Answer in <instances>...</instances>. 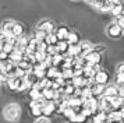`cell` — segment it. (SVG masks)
<instances>
[{
  "instance_id": "cell-10",
  "label": "cell",
  "mask_w": 124,
  "mask_h": 123,
  "mask_svg": "<svg viewBox=\"0 0 124 123\" xmlns=\"http://www.w3.org/2000/svg\"><path fill=\"white\" fill-rule=\"evenodd\" d=\"M121 119H123V115H121V112L118 109H114V111L107 113V120L109 122H120Z\"/></svg>"
},
{
  "instance_id": "cell-19",
  "label": "cell",
  "mask_w": 124,
  "mask_h": 123,
  "mask_svg": "<svg viewBox=\"0 0 124 123\" xmlns=\"http://www.w3.org/2000/svg\"><path fill=\"white\" fill-rule=\"evenodd\" d=\"M23 34H24L23 27H21L20 24H14V27H13V31H11V36H14V38H20Z\"/></svg>"
},
{
  "instance_id": "cell-28",
  "label": "cell",
  "mask_w": 124,
  "mask_h": 123,
  "mask_svg": "<svg viewBox=\"0 0 124 123\" xmlns=\"http://www.w3.org/2000/svg\"><path fill=\"white\" fill-rule=\"evenodd\" d=\"M117 95L121 98V99L124 101V85H121L120 88H118V91H117Z\"/></svg>"
},
{
  "instance_id": "cell-20",
  "label": "cell",
  "mask_w": 124,
  "mask_h": 123,
  "mask_svg": "<svg viewBox=\"0 0 124 123\" xmlns=\"http://www.w3.org/2000/svg\"><path fill=\"white\" fill-rule=\"evenodd\" d=\"M45 42L47 45H53V46H56L57 45V42H59V39H57V36H56V34H53V32H50L47 36L45 38Z\"/></svg>"
},
{
  "instance_id": "cell-23",
  "label": "cell",
  "mask_w": 124,
  "mask_h": 123,
  "mask_svg": "<svg viewBox=\"0 0 124 123\" xmlns=\"http://www.w3.org/2000/svg\"><path fill=\"white\" fill-rule=\"evenodd\" d=\"M67 42L70 45H78L79 44V39H78V35L74 32H70V36H68Z\"/></svg>"
},
{
  "instance_id": "cell-31",
  "label": "cell",
  "mask_w": 124,
  "mask_h": 123,
  "mask_svg": "<svg viewBox=\"0 0 124 123\" xmlns=\"http://www.w3.org/2000/svg\"><path fill=\"white\" fill-rule=\"evenodd\" d=\"M1 71H3V70H1V66H0V73H1Z\"/></svg>"
},
{
  "instance_id": "cell-16",
  "label": "cell",
  "mask_w": 124,
  "mask_h": 123,
  "mask_svg": "<svg viewBox=\"0 0 124 123\" xmlns=\"http://www.w3.org/2000/svg\"><path fill=\"white\" fill-rule=\"evenodd\" d=\"M99 106L102 108V111H109V109H113L112 108V102H110V98H107V97H102V99L101 102H99Z\"/></svg>"
},
{
  "instance_id": "cell-5",
  "label": "cell",
  "mask_w": 124,
  "mask_h": 123,
  "mask_svg": "<svg viewBox=\"0 0 124 123\" xmlns=\"http://www.w3.org/2000/svg\"><path fill=\"white\" fill-rule=\"evenodd\" d=\"M107 80H109L107 73L101 71V70H98V71L93 74V77H92V81H95V83H98V84H102V85H105V84L107 83Z\"/></svg>"
},
{
  "instance_id": "cell-13",
  "label": "cell",
  "mask_w": 124,
  "mask_h": 123,
  "mask_svg": "<svg viewBox=\"0 0 124 123\" xmlns=\"http://www.w3.org/2000/svg\"><path fill=\"white\" fill-rule=\"evenodd\" d=\"M17 67L24 73V74H27L28 71H31V70H32V64H31V63H28L25 59H23L21 62H18V63H17Z\"/></svg>"
},
{
  "instance_id": "cell-8",
  "label": "cell",
  "mask_w": 124,
  "mask_h": 123,
  "mask_svg": "<svg viewBox=\"0 0 124 123\" xmlns=\"http://www.w3.org/2000/svg\"><path fill=\"white\" fill-rule=\"evenodd\" d=\"M117 91H118L117 87H116L114 84H110V85H106V87H105L103 95L107 97V98H113V97H116V95H117Z\"/></svg>"
},
{
  "instance_id": "cell-4",
  "label": "cell",
  "mask_w": 124,
  "mask_h": 123,
  "mask_svg": "<svg viewBox=\"0 0 124 123\" xmlns=\"http://www.w3.org/2000/svg\"><path fill=\"white\" fill-rule=\"evenodd\" d=\"M86 62L89 63V64H99V62H101V53L99 52H95V50L92 49L89 53H86L84 56Z\"/></svg>"
},
{
  "instance_id": "cell-7",
  "label": "cell",
  "mask_w": 124,
  "mask_h": 123,
  "mask_svg": "<svg viewBox=\"0 0 124 123\" xmlns=\"http://www.w3.org/2000/svg\"><path fill=\"white\" fill-rule=\"evenodd\" d=\"M38 29H43L46 32H53L54 29V24L50 21V20H43L38 24Z\"/></svg>"
},
{
  "instance_id": "cell-12",
  "label": "cell",
  "mask_w": 124,
  "mask_h": 123,
  "mask_svg": "<svg viewBox=\"0 0 124 123\" xmlns=\"http://www.w3.org/2000/svg\"><path fill=\"white\" fill-rule=\"evenodd\" d=\"M113 3L110 1V0H99V3H98V6H96V9L101 11H110V9H112Z\"/></svg>"
},
{
  "instance_id": "cell-22",
  "label": "cell",
  "mask_w": 124,
  "mask_h": 123,
  "mask_svg": "<svg viewBox=\"0 0 124 123\" xmlns=\"http://www.w3.org/2000/svg\"><path fill=\"white\" fill-rule=\"evenodd\" d=\"M50 32H46V31H43V29H38L36 31V34H35V39L38 41V42H40V41H45V38L49 35Z\"/></svg>"
},
{
  "instance_id": "cell-32",
  "label": "cell",
  "mask_w": 124,
  "mask_h": 123,
  "mask_svg": "<svg viewBox=\"0 0 124 123\" xmlns=\"http://www.w3.org/2000/svg\"><path fill=\"white\" fill-rule=\"evenodd\" d=\"M0 50H1V44H0Z\"/></svg>"
},
{
  "instance_id": "cell-27",
  "label": "cell",
  "mask_w": 124,
  "mask_h": 123,
  "mask_svg": "<svg viewBox=\"0 0 124 123\" xmlns=\"http://www.w3.org/2000/svg\"><path fill=\"white\" fill-rule=\"evenodd\" d=\"M35 123H50V120H49L46 116H39V119H38Z\"/></svg>"
},
{
  "instance_id": "cell-14",
  "label": "cell",
  "mask_w": 124,
  "mask_h": 123,
  "mask_svg": "<svg viewBox=\"0 0 124 123\" xmlns=\"http://www.w3.org/2000/svg\"><path fill=\"white\" fill-rule=\"evenodd\" d=\"M16 22L11 21V20H7L1 24V32L7 34V35H11V31H13V27H14Z\"/></svg>"
},
{
  "instance_id": "cell-6",
  "label": "cell",
  "mask_w": 124,
  "mask_h": 123,
  "mask_svg": "<svg viewBox=\"0 0 124 123\" xmlns=\"http://www.w3.org/2000/svg\"><path fill=\"white\" fill-rule=\"evenodd\" d=\"M78 48H79V57H84L86 53H89L91 50H92V45H91V42H88V41H84V42H79L78 44Z\"/></svg>"
},
{
  "instance_id": "cell-11",
  "label": "cell",
  "mask_w": 124,
  "mask_h": 123,
  "mask_svg": "<svg viewBox=\"0 0 124 123\" xmlns=\"http://www.w3.org/2000/svg\"><path fill=\"white\" fill-rule=\"evenodd\" d=\"M68 48H70V44H68L67 41H59L57 45H56V49H57V53H59V55L67 53Z\"/></svg>"
},
{
  "instance_id": "cell-2",
  "label": "cell",
  "mask_w": 124,
  "mask_h": 123,
  "mask_svg": "<svg viewBox=\"0 0 124 123\" xmlns=\"http://www.w3.org/2000/svg\"><path fill=\"white\" fill-rule=\"evenodd\" d=\"M4 117H6L7 120H10V122H14V120H17L18 117H20V113H21V109H20V105L17 104H10V105H7L4 108Z\"/></svg>"
},
{
  "instance_id": "cell-26",
  "label": "cell",
  "mask_w": 124,
  "mask_h": 123,
  "mask_svg": "<svg viewBox=\"0 0 124 123\" xmlns=\"http://www.w3.org/2000/svg\"><path fill=\"white\" fill-rule=\"evenodd\" d=\"M116 24H117L120 28H123V29H124V14H121V16H117Z\"/></svg>"
},
{
  "instance_id": "cell-17",
  "label": "cell",
  "mask_w": 124,
  "mask_h": 123,
  "mask_svg": "<svg viewBox=\"0 0 124 123\" xmlns=\"http://www.w3.org/2000/svg\"><path fill=\"white\" fill-rule=\"evenodd\" d=\"M110 11H112L114 16H121V14H124V4L123 3H117V4H113L112 9H110Z\"/></svg>"
},
{
  "instance_id": "cell-33",
  "label": "cell",
  "mask_w": 124,
  "mask_h": 123,
  "mask_svg": "<svg viewBox=\"0 0 124 123\" xmlns=\"http://www.w3.org/2000/svg\"><path fill=\"white\" fill-rule=\"evenodd\" d=\"M121 3H123V4H124V0H121Z\"/></svg>"
},
{
  "instance_id": "cell-21",
  "label": "cell",
  "mask_w": 124,
  "mask_h": 123,
  "mask_svg": "<svg viewBox=\"0 0 124 123\" xmlns=\"http://www.w3.org/2000/svg\"><path fill=\"white\" fill-rule=\"evenodd\" d=\"M93 123H107V115H106V112L103 111L102 113L96 115V116L93 117Z\"/></svg>"
},
{
  "instance_id": "cell-25",
  "label": "cell",
  "mask_w": 124,
  "mask_h": 123,
  "mask_svg": "<svg viewBox=\"0 0 124 123\" xmlns=\"http://www.w3.org/2000/svg\"><path fill=\"white\" fill-rule=\"evenodd\" d=\"M116 84H118V85H124V73H117Z\"/></svg>"
},
{
  "instance_id": "cell-1",
  "label": "cell",
  "mask_w": 124,
  "mask_h": 123,
  "mask_svg": "<svg viewBox=\"0 0 124 123\" xmlns=\"http://www.w3.org/2000/svg\"><path fill=\"white\" fill-rule=\"evenodd\" d=\"M7 84H8V88L13 89V91H21V89H25L28 87L27 81H25V77H20V76L7 78Z\"/></svg>"
},
{
  "instance_id": "cell-24",
  "label": "cell",
  "mask_w": 124,
  "mask_h": 123,
  "mask_svg": "<svg viewBox=\"0 0 124 123\" xmlns=\"http://www.w3.org/2000/svg\"><path fill=\"white\" fill-rule=\"evenodd\" d=\"M10 36H11V35H7V34H4V32L0 31V44H1V46L10 41Z\"/></svg>"
},
{
  "instance_id": "cell-3",
  "label": "cell",
  "mask_w": 124,
  "mask_h": 123,
  "mask_svg": "<svg viewBox=\"0 0 124 123\" xmlns=\"http://www.w3.org/2000/svg\"><path fill=\"white\" fill-rule=\"evenodd\" d=\"M121 32H123V28H120L116 22H113L107 27V35L110 38H118L121 35Z\"/></svg>"
},
{
  "instance_id": "cell-18",
  "label": "cell",
  "mask_w": 124,
  "mask_h": 123,
  "mask_svg": "<svg viewBox=\"0 0 124 123\" xmlns=\"http://www.w3.org/2000/svg\"><path fill=\"white\" fill-rule=\"evenodd\" d=\"M110 102H112V108H113V109H120V108L124 105V101L121 99L118 95H116V97L110 98Z\"/></svg>"
},
{
  "instance_id": "cell-15",
  "label": "cell",
  "mask_w": 124,
  "mask_h": 123,
  "mask_svg": "<svg viewBox=\"0 0 124 123\" xmlns=\"http://www.w3.org/2000/svg\"><path fill=\"white\" fill-rule=\"evenodd\" d=\"M54 106H56V104H54V102H52V101H46V102H45V106H43V109H42L43 116L50 115L52 112L54 111Z\"/></svg>"
},
{
  "instance_id": "cell-29",
  "label": "cell",
  "mask_w": 124,
  "mask_h": 123,
  "mask_svg": "<svg viewBox=\"0 0 124 123\" xmlns=\"http://www.w3.org/2000/svg\"><path fill=\"white\" fill-rule=\"evenodd\" d=\"M117 73H124V63L118 64V67H117Z\"/></svg>"
},
{
  "instance_id": "cell-30",
  "label": "cell",
  "mask_w": 124,
  "mask_h": 123,
  "mask_svg": "<svg viewBox=\"0 0 124 123\" xmlns=\"http://www.w3.org/2000/svg\"><path fill=\"white\" fill-rule=\"evenodd\" d=\"M109 123H120V122H109Z\"/></svg>"
},
{
  "instance_id": "cell-9",
  "label": "cell",
  "mask_w": 124,
  "mask_h": 123,
  "mask_svg": "<svg viewBox=\"0 0 124 123\" xmlns=\"http://www.w3.org/2000/svg\"><path fill=\"white\" fill-rule=\"evenodd\" d=\"M56 36H57L59 41H67L68 36H70V31H68L66 27H60V28H57Z\"/></svg>"
}]
</instances>
